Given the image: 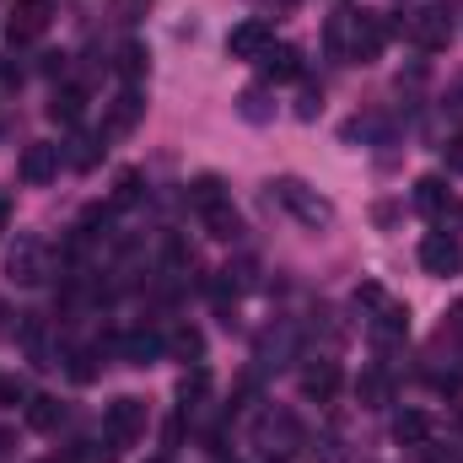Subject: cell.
<instances>
[{
    "label": "cell",
    "mask_w": 463,
    "mask_h": 463,
    "mask_svg": "<svg viewBox=\"0 0 463 463\" xmlns=\"http://www.w3.org/2000/svg\"><path fill=\"white\" fill-rule=\"evenodd\" d=\"M383 43H388V22L377 16V11H350V16H335L329 22V49L335 54H345V60H377L383 54Z\"/></svg>",
    "instance_id": "1"
},
{
    "label": "cell",
    "mask_w": 463,
    "mask_h": 463,
    "mask_svg": "<svg viewBox=\"0 0 463 463\" xmlns=\"http://www.w3.org/2000/svg\"><path fill=\"white\" fill-rule=\"evenodd\" d=\"M5 275H11L16 286H43V280L54 275V253H49V242H38V237H16V248L5 253Z\"/></svg>",
    "instance_id": "2"
},
{
    "label": "cell",
    "mask_w": 463,
    "mask_h": 463,
    "mask_svg": "<svg viewBox=\"0 0 463 463\" xmlns=\"http://www.w3.org/2000/svg\"><path fill=\"white\" fill-rule=\"evenodd\" d=\"M103 437H109L114 448L140 442V437H146V404H140V399H114L109 415H103Z\"/></svg>",
    "instance_id": "3"
},
{
    "label": "cell",
    "mask_w": 463,
    "mask_h": 463,
    "mask_svg": "<svg viewBox=\"0 0 463 463\" xmlns=\"http://www.w3.org/2000/svg\"><path fill=\"white\" fill-rule=\"evenodd\" d=\"M420 269H426V275H442V280L458 275L463 269V242L453 232H426V237H420Z\"/></svg>",
    "instance_id": "4"
},
{
    "label": "cell",
    "mask_w": 463,
    "mask_h": 463,
    "mask_svg": "<svg viewBox=\"0 0 463 463\" xmlns=\"http://www.w3.org/2000/svg\"><path fill=\"white\" fill-rule=\"evenodd\" d=\"M49 16H54V0H16L11 5V22H5V38L11 43H33L49 33Z\"/></svg>",
    "instance_id": "5"
},
{
    "label": "cell",
    "mask_w": 463,
    "mask_h": 463,
    "mask_svg": "<svg viewBox=\"0 0 463 463\" xmlns=\"http://www.w3.org/2000/svg\"><path fill=\"white\" fill-rule=\"evenodd\" d=\"M275 200H280L286 211H297L307 227H329V216H335V211H329V200L307 194V184H297V178H280V184H275Z\"/></svg>",
    "instance_id": "6"
},
{
    "label": "cell",
    "mask_w": 463,
    "mask_h": 463,
    "mask_svg": "<svg viewBox=\"0 0 463 463\" xmlns=\"http://www.w3.org/2000/svg\"><path fill=\"white\" fill-rule=\"evenodd\" d=\"M404 33H410V43H415V49H426V54L448 49V38H453V27H448V11H437V5L415 11V16L404 22Z\"/></svg>",
    "instance_id": "7"
},
{
    "label": "cell",
    "mask_w": 463,
    "mask_h": 463,
    "mask_svg": "<svg viewBox=\"0 0 463 463\" xmlns=\"http://www.w3.org/2000/svg\"><path fill=\"white\" fill-rule=\"evenodd\" d=\"M269 49H275L269 22H237V27L227 33V54H232V60H253V65H259Z\"/></svg>",
    "instance_id": "8"
},
{
    "label": "cell",
    "mask_w": 463,
    "mask_h": 463,
    "mask_svg": "<svg viewBox=\"0 0 463 463\" xmlns=\"http://www.w3.org/2000/svg\"><path fill=\"white\" fill-rule=\"evenodd\" d=\"M16 173H22V184H49V178L60 173V146H49V140H33V146L22 151Z\"/></svg>",
    "instance_id": "9"
},
{
    "label": "cell",
    "mask_w": 463,
    "mask_h": 463,
    "mask_svg": "<svg viewBox=\"0 0 463 463\" xmlns=\"http://www.w3.org/2000/svg\"><path fill=\"white\" fill-rule=\"evenodd\" d=\"M302 393L318 399V404H329V399L340 393V366H335V361H313V366L302 372Z\"/></svg>",
    "instance_id": "10"
},
{
    "label": "cell",
    "mask_w": 463,
    "mask_h": 463,
    "mask_svg": "<svg viewBox=\"0 0 463 463\" xmlns=\"http://www.w3.org/2000/svg\"><path fill=\"white\" fill-rule=\"evenodd\" d=\"M259 71H264L269 81H297V76H302V49H291V43H275V49L259 60Z\"/></svg>",
    "instance_id": "11"
},
{
    "label": "cell",
    "mask_w": 463,
    "mask_h": 463,
    "mask_svg": "<svg viewBox=\"0 0 463 463\" xmlns=\"http://www.w3.org/2000/svg\"><path fill=\"white\" fill-rule=\"evenodd\" d=\"M162 350H167V340H162V335H146V329H135V335L118 340V355H124L129 366H151Z\"/></svg>",
    "instance_id": "12"
},
{
    "label": "cell",
    "mask_w": 463,
    "mask_h": 463,
    "mask_svg": "<svg viewBox=\"0 0 463 463\" xmlns=\"http://www.w3.org/2000/svg\"><path fill=\"white\" fill-rule=\"evenodd\" d=\"M140 114H146V98L129 87V92L118 98L114 109H109V124H103V135H124V129H135V124H140Z\"/></svg>",
    "instance_id": "13"
},
{
    "label": "cell",
    "mask_w": 463,
    "mask_h": 463,
    "mask_svg": "<svg viewBox=\"0 0 463 463\" xmlns=\"http://www.w3.org/2000/svg\"><path fill=\"white\" fill-rule=\"evenodd\" d=\"M404 335H410V313L383 302L377 318H372V340H377V345H393V340H404Z\"/></svg>",
    "instance_id": "14"
},
{
    "label": "cell",
    "mask_w": 463,
    "mask_h": 463,
    "mask_svg": "<svg viewBox=\"0 0 463 463\" xmlns=\"http://www.w3.org/2000/svg\"><path fill=\"white\" fill-rule=\"evenodd\" d=\"M393 437H399L404 448H420V442L431 437V415H420V410H399V415H393Z\"/></svg>",
    "instance_id": "15"
},
{
    "label": "cell",
    "mask_w": 463,
    "mask_h": 463,
    "mask_svg": "<svg viewBox=\"0 0 463 463\" xmlns=\"http://www.w3.org/2000/svg\"><path fill=\"white\" fill-rule=\"evenodd\" d=\"M49 114L60 118V124H81V114H87V92H81V87H60L54 103H49Z\"/></svg>",
    "instance_id": "16"
},
{
    "label": "cell",
    "mask_w": 463,
    "mask_h": 463,
    "mask_svg": "<svg viewBox=\"0 0 463 463\" xmlns=\"http://www.w3.org/2000/svg\"><path fill=\"white\" fill-rule=\"evenodd\" d=\"M60 415H65V410H60V399H49V393L27 399V426H33V431H54V426H60Z\"/></svg>",
    "instance_id": "17"
},
{
    "label": "cell",
    "mask_w": 463,
    "mask_h": 463,
    "mask_svg": "<svg viewBox=\"0 0 463 463\" xmlns=\"http://www.w3.org/2000/svg\"><path fill=\"white\" fill-rule=\"evenodd\" d=\"M205 216V227H211V237H222V242H232L237 232H242V222H237V211H232V200H222V205H211V211H200Z\"/></svg>",
    "instance_id": "18"
},
{
    "label": "cell",
    "mask_w": 463,
    "mask_h": 463,
    "mask_svg": "<svg viewBox=\"0 0 463 463\" xmlns=\"http://www.w3.org/2000/svg\"><path fill=\"white\" fill-rule=\"evenodd\" d=\"M167 350H173L178 361H194V366H200L205 340H200V329H189V324H184V329H173V335H167Z\"/></svg>",
    "instance_id": "19"
},
{
    "label": "cell",
    "mask_w": 463,
    "mask_h": 463,
    "mask_svg": "<svg viewBox=\"0 0 463 463\" xmlns=\"http://www.w3.org/2000/svg\"><path fill=\"white\" fill-rule=\"evenodd\" d=\"M189 200H194V211H211V205H222V200H227V189H222V178H216V173H205V178H194Z\"/></svg>",
    "instance_id": "20"
},
{
    "label": "cell",
    "mask_w": 463,
    "mask_h": 463,
    "mask_svg": "<svg viewBox=\"0 0 463 463\" xmlns=\"http://www.w3.org/2000/svg\"><path fill=\"white\" fill-rule=\"evenodd\" d=\"M146 60H151L146 43H124V49H118V76H124V81H140V76H146Z\"/></svg>",
    "instance_id": "21"
},
{
    "label": "cell",
    "mask_w": 463,
    "mask_h": 463,
    "mask_svg": "<svg viewBox=\"0 0 463 463\" xmlns=\"http://www.w3.org/2000/svg\"><path fill=\"white\" fill-rule=\"evenodd\" d=\"M355 399H361L366 410H377V404H388V383H383V372H366V377L355 383Z\"/></svg>",
    "instance_id": "22"
},
{
    "label": "cell",
    "mask_w": 463,
    "mask_h": 463,
    "mask_svg": "<svg viewBox=\"0 0 463 463\" xmlns=\"http://www.w3.org/2000/svg\"><path fill=\"white\" fill-rule=\"evenodd\" d=\"M178 393H184V404H200V399L211 393V372H205V366H194V372L184 377V388H178Z\"/></svg>",
    "instance_id": "23"
},
{
    "label": "cell",
    "mask_w": 463,
    "mask_h": 463,
    "mask_svg": "<svg viewBox=\"0 0 463 463\" xmlns=\"http://www.w3.org/2000/svg\"><path fill=\"white\" fill-rule=\"evenodd\" d=\"M237 109H242V118H248V124H264V118H269V109H264V92H259V87H248V92L237 98Z\"/></svg>",
    "instance_id": "24"
},
{
    "label": "cell",
    "mask_w": 463,
    "mask_h": 463,
    "mask_svg": "<svg viewBox=\"0 0 463 463\" xmlns=\"http://www.w3.org/2000/svg\"><path fill=\"white\" fill-rule=\"evenodd\" d=\"M415 205L420 211H442V178H420L415 184Z\"/></svg>",
    "instance_id": "25"
},
{
    "label": "cell",
    "mask_w": 463,
    "mask_h": 463,
    "mask_svg": "<svg viewBox=\"0 0 463 463\" xmlns=\"http://www.w3.org/2000/svg\"><path fill=\"white\" fill-rule=\"evenodd\" d=\"M140 200V173H118V189H114V205L118 211H129Z\"/></svg>",
    "instance_id": "26"
},
{
    "label": "cell",
    "mask_w": 463,
    "mask_h": 463,
    "mask_svg": "<svg viewBox=\"0 0 463 463\" xmlns=\"http://www.w3.org/2000/svg\"><path fill=\"white\" fill-rule=\"evenodd\" d=\"M71 377H76V383H92V377H98V366H92V350H76V355H71Z\"/></svg>",
    "instance_id": "27"
},
{
    "label": "cell",
    "mask_w": 463,
    "mask_h": 463,
    "mask_svg": "<svg viewBox=\"0 0 463 463\" xmlns=\"http://www.w3.org/2000/svg\"><path fill=\"white\" fill-rule=\"evenodd\" d=\"M98 146H103V140H76L71 162H76V167H92V162H98Z\"/></svg>",
    "instance_id": "28"
},
{
    "label": "cell",
    "mask_w": 463,
    "mask_h": 463,
    "mask_svg": "<svg viewBox=\"0 0 463 463\" xmlns=\"http://www.w3.org/2000/svg\"><path fill=\"white\" fill-rule=\"evenodd\" d=\"M318 109H324V92H313V87H307V92H302V103H297V114H302V118H318Z\"/></svg>",
    "instance_id": "29"
},
{
    "label": "cell",
    "mask_w": 463,
    "mask_h": 463,
    "mask_svg": "<svg viewBox=\"0 0 463 463\" xmlns=\"http://www.w3.org/2000/svg\"><path fill=\"white\" fill-rule=\"evenodd\" d=\"M448 114L463 124V81H453V92H448Z\"/></svg>",
    "instance_id": "30"
},
{
    "label": "cell",
    "mask_w": 463,
    "mask_h": 463,
    "mask_svg": "<svg viewBox=\"0 0 463 463\" xmlns=\"http://www.w3.org/2000/svg\"><path fill=\"white\" fill-rule=\"evenodd\" d=\"M448 167H453V173H463V135L448 146Z\"/></svg>",
    "instance_id": "31"
},
{
    "label": "cell",
    "mask_w": 463,
    "mask_h": 463,
    "mask_svg": "<svg viewBox=\"0 0 463 463\" xmlns=\"http://www.w3.org/2000/svg\"><path fill=\"white\" fill-rule=\"evenodd\" d=\"M0 399H5V404H16V399H22V383H0Z\"/></svg>",
    "instance_id": "32"
},
{
    "label": "cell",
    "mask_w": 463,
    "mask_h": 463,
    "mask_svg": "<svg viewBox=\"0 0 463 463\" xmlns=\"http://www.w3.org/2000/svg\"><path fill=\"white\" fill-rule=\"evenodd\" d=\"M5 222H11V205H5V200H0V232H5Z\"/></svg>",
    "instance_id": "33"
},
{
    "label": "cell",
    "mask_w": 463,
    "mask_h": 463,
    "mask_svg": "<svg viewBox=\"0 0 463 463\" xmlns=\"http://www.w3.org/2000/svg\"><path fill=\"white\" fill-rule=\"evenodd\" d=\"M5 448H11V437H5V431H0V458H5Z\"/></svg>",
    "instance_id": "34"
},
{
    "label": "cell",
    "mask_w": 463,
    "mask_h": 463,
    "mask_svg": "<svg viewBox=\"0 0 463 463\" xmlns=\"http://www.w3.org/2000/svg\"><path fill=\"white\" fill-rule=\"evenodd\" d=\"M0 335H5V302H0Z\"/></svg>",
    "instance_id": "35"
},
{
    "label": "cell",
    "mask_w": 463,
    "mask_h": 463,
    "mask_svg": "<svg viewBox=\"0 0 463 463\" xmlns=\"http://www.w3.org/2000/svg\"><path fill=\"white\" fill-rule=\"evenodd\" d=\"M156 463H162V458H156Z\"/></svg>",
    "instance_id": "36"
}]
</instances>
